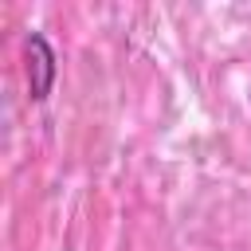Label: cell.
Masks as SVG:
<instances>
[{
    "mask_svg": "<svg viewBox=\"0 0 251 251\" xmlns=\"http://www.w3.org/2000/svg\"><path fill=\"white\" fill-rule=\"evenodd\" d=\"M24 63H27V90H31L35 102H43L55 86V75H59V63H55L47 35H39V31L24 35Z\"/></svg>",
    "mask_w": 251,
    "mask_h": 251,
    "instance_id": "1",
    "label": "cell"
}]
</instances>
